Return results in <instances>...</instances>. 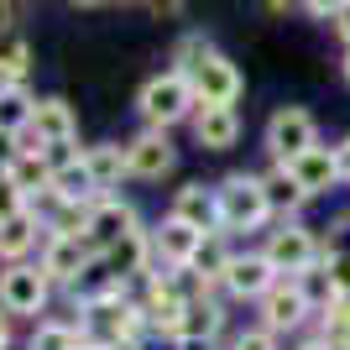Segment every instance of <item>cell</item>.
Returning <instances> with one entry per match:
<instances>
[{"mask_svg": "<svg viewBox=\"0 0 350 350\" xmlns=\"http://www.w3.org/2000/svg\"><path fill=\"white\" fill-rule=\"evenodd\" d=\"M215 189H219V230H230L235 241L241 235H267L278 225L262 173H225Z\"/></svg>", "mask_w": 350, "mask_h": 350, "instance_id": "cell-1", "label": "cell"}, {"mask_svg": "<svg viewBox=\"0 0 350 350\" xmlns=\"http://www.w3.org/2000/svg\"><path fill=\"white\" fill-rule=\"evenodd\" d=\"M193 110H199V94H193L189 73H178V68L152 73L136 89V120H142L146 131H178V126L193 120Z\"/></svg>", "mask_w": 350, "mask_h": 350, "instance_id": "cell-2", "label": "cell"}, {"mask_svg": "<svg viewBox=\"0 0 350 350\" xmlns=\"http://www.w3.org/2000/svg\"><path fill=\"white\" fill-rule=\"evenodd\" d=\"M256 246H262V256L278 267L282 278H304L314 262L329 256V251H324V230H314L308 219H278Z\"/></svg>", "mask_w": 350, "mask_h": 350, "instance_id": "cell-3", "label": "cell"}, {"mask_svg": "<svg viewBox=\"0 0 350 350\" xmlns=\"http://www.w3.org/2000/svg\"><path fill=\"white\" fill-rule=\"evenodd\" d=\"M251 314H256V324H267V329H272V335H282L288 345L319 324V308H314V298L304 293V282H298V278H278L272 288H267V298L251 308Z\"/></svg>", "mask_w": 350, "mask_h": 350, "instance_id": "cell-4", "label": "cell"}, {"mask_svg": "<svg viewBox=\"0 0 350 350\" xmlns=\"http://www.w3.org/2000/svg\"><path fill=\"white\" fill-rule=\"evenodd\" d=\"M53 298H58V288H53V278H47L37 262H11L0 267V308L11 314V319H47L53 314Z\"/></svg>", "mask_w": 350, "mask_h": 350, "instance_id": "cell-5", "label": "cell"}, {"mask_svg": "<svg viewBox=\"0 0 350 350\" xmlns=\"http://www.w3.org/2000/svg\"><path fill=\"white\" fill-rule=\"evenodd\" d=\"M136 298H142V314H146L152 340L173 345V340L189 335V298L173 288V272H167V267H157V272H152V278L136 288Z\"/></svg>", "mask_w": 350, "mask_h": 350, "instance_id": "cell-6", "label": "cell"}, {"mask_svg": "<svg viewBox=\"0 0 350 350\" xmlns=\"http://www.w3.org/2000/svg\"><path fill=\"white\" fill-rule=\"evenodd\" d=\"M308 146H319V120H314V110H304V105H278L262 126L267 162H282V167H288V162L304 157Z\"/></svg>", "mask_w": 350, "mask_h": 350, "instance_id": "cell-7", "label": "cell"}, {"mask_svg": "<svg viewBox=\"0 0 350 350\" xmlns=\"http://www.w3.org/2000/svg\"><path fill=\"white\" fill-rule=\"evenodd\" d=\"M37 267H42L47 278H53V288L68 298V293H79L89 278H94L100 256H94V246L79 241V235H47L42 251H37Z\"/></svg>", "mask_w": 350, "mask_h": 350, "instance_id": "cell-8", "label": "cell"}, {"mask_svg": "<svg viewBox=\"0 0 350 350\" xmlns=\"http://www.w3.org/2000/svg\"><path fill=\"white\" fill-rule=\"evenodd\" d=\"M278 278H282V272L262 256V246H241V251L230 256V267H225V278H219V293H225L230 304L256 308V304L267 298V288H272Z\"/></svg>", "mask_w": 350, "mask_h": 350, "instance_id": "cell-9", "label": "cell"}, {"mask_svg": "<svg viewBox=\"0 0 350 350\" xmlns=\"http://www.w3.org/2000/svg\"><path fill=\"white\" fill-rule=\"evenodd\" d=\"M146 219H142V209L126 199V193H100L94 204H89V246H94V256H105V251L116 246L120 235H131V230H142Z\"/></svg>", "mask_w": 350, "mask_h": 350, "instance_id": "cell-10", "label": "cell"}, {"mask_svg": "<svg viewBox=\"0 0 350 350\" xmlns=\"http://www.w3.org/2000/svg\"><path fill=\"white\" fill-rule=\"evenodd\" d=\"M126 162H131V183H162L173 178L178 167V146H173V131H136L126 136Z\"/></svg>", "mask_w": 350, "mask_h": 350, "instance_id": "cell-11", "label": "cell"}, {"mask_svg": "<svg viewBox=\"0 0 350 350\" xmlns=\"http://www.w3.org/2000/svg\"><path fill=\"white\" fill-rule=\"evenodd\" d=\"M189 84L193 94H199V105H235L241 94H246V79H241V68H235L225 53H209L199 68H189Z\"/></svg>", "mask_w": 350, "mask_h": 350, "instance_id": "cell-12", "label": "cell"}, {"mask_svg": "<svg viewBox=\"0 0 350 350\" xmlns=\"http://www.w3.org/2000/svg\"><path fill=\"white\" fill-rule=\"evenodd\" d=\"M189 131H193L199 152H235V142H241V110L235 105H199Z\"/></svg>", "mask_w": 350, "mask_h": 350, "instance_id": "cell-13", "label": "cell"}, {"mask_svg": "<svg viewBox=\"0 0 350 350\" xmlns=\"http://www.w3.org/2000/svg\"><path fill=\"white\" fill-rule=\"evenodd\" d=\"M209 230H193V225H183V219L162 215L157 225H152V251H157V267H167V272H178V267H193V256H199V241H204Z\"/></svg>", "mask_w": 350, "mask_h": 350, "instance_id": "cell-14", "label": "cell"}, {"mask_svg": "<svg viewBox=\"0 0 350 350\" xmlns=\"http://www.w3.org/2000/svg\"><path fill=\"white\" fill-rule=\"evenodd\" d=\"M288 167H293V178L304 183L308 199H329L335 189H345V183H340V157H335V146H324V142L308 146L304 157L288 162Z\"/></svg>", "mask_w": 350, "mask_h": 350, "instance_id": "cell-15", "label": "cell"}, {"mask_svg": "<svg viewBox=\"0 0 350 350\" xmlns=\"http://www.w3.org/2000/svg\"><path fill=\"white\" fill-rule=\"evenodd\" d=\"M167 215L193 225V230H219V189L215 183H183L167 199Z\"/></svg>", "mask_w": 350, "mask_h": 350, "instance_id": "cell-16", "label": "cell"}, {"mask_svg": "<svg viewBox=\"0 0 350 350\" xmlns=\"http://www.w3.org/2000/svg\"><path fill=\"white\" fill-rule=\"evenodd\" d=\"M47 241V225L37 215H16V219H0V267L11 262H37V251Z\"/></svg>", "mask_w": 350, "mask_h": 350, "instance_id": "cell-17", "label": "cell"}, {"mask_svg": "<svg viewBox=\"0 0 350 350\" xmlns=\"http://www.w3.org/2000/svg\"><path fill=\"white\" fill-rule=\"evenodd\" d=\"M31 131L42 136L47 146L58 142H79V116L63 94H37V110H31Z\"/></svg>", "mask_w": 350, "mask_h": 350, "instance_id": "cell-18", "label": "cell"}, {"mask_svg": "<svg viewBox=\"0 0 350 350\" xmlns=\"http://www.w3.org/2000/svg\"><path fill=\"white\" fill-rule=\"evenodd\" d=\"M262 183H267V199H272V215H278V219H304L308 193H304V183L293 178V167L267 162V167H262Z\"/></svg>", "mask_w": 350, "mask_h": 350, "instance_id": "cell-19", "label": "cell"}, {"mask_svg": "<svg viewBox=\"0 0 350 350\" xmlns=\"http://www.w3.org/2000/svg\"><path fill=\"white\" fill-rule=\"evenodd\" d=\"M84 167L94 173L100 193H116L120 183H131V162H126V142H94V146H84Z\"/></svg>", "mask_w": 350, "mask_h": 350, "instance_id": "cell-20", "label": "cell"}, {"mask_svg": "<svg viewBox=\"0 0 350 350\" xmlns=\"http://www.w3.org/2000/svg\"><path fill=\"white\" fill-rule=\"evenodd\" d=\"M84 324L73 314H47L27 329V350H84Z\"/></svg>", "mask_w": 350, "mask_h": 350, "instance_id": "cell-21", "label": "cell"}, {"mask_svg": "<svg viewBox=\"0 0 350 350\" xmlns=\"http://www.w3.org/2000/svg\"><path fill=\"white\" fill-rule=\"evenodd\" d=\"M189 335L230 340V298H225V293H209V298L189 304Z\"/></svg>", "mask_w": 350, "mask_h": 350, "instance_id": "cell-22", "label": "cell"}, {"mask_svg": "<svg viewBox=\"0 0 350 350\" xmlns=\"http://www.w3.org/2000/svg\"><path fill=\"white\" fill-rule=\"evenodd\" d=\"M235 235L230 230H209L204 241H199V256H193V272H199V278H209L219 288V278H225V267H230V256H235Z\"/></svg>", "mask_w": 350, "mask_h": 350, "instance_id": "cell-23", "label": "cell"}, {"mask_svg": "<svg viewBox=\"0 0 350 350\" xmlns=\"http://www.w3.org/2000/svg\"><path fill=\"white\" fill-rule=\"evenodd\" d=\"M31 110H37V94L27 84H0V136H21L31 126Z\"/></svg>", "mask_w": 350, "mask_h": 350, "instance_id": "cell-24", "label": "cell"}, {"mask_svg": "<svg viewBox=\"0 0 350 350\" xmlns=\"http://www.w3.org/2000/svg\"><path fill=\"white\" fill-rule=\"evenodd\" d=\"M53 193H58V199H73V204L100 199V183H94V173L84 167V152H79L68 167H58V173H53Z\"/></svg>", "mask_w": 350, "mask_h": 350, "instance_id": "cell-25", "label": "cell"}, {"mask_svg": "<svg viewBox=\"0 0 350 350\" xmlns=\"http://www.w3.org/2000/svg\"><path fill=\"white\" fill-rule=\"evenodd\" d=\"M31 73V47L16 31H0V84H27Z\"/></svg>", "mask_w": 350, "mask_h": 350, "instance_id": "cell-26", "label": "cell"}, {"mask_svg": "<svg viewBox=\"0 0 350 350\" xmlns=\"http://www.w3.org/2000/svg\"><path fill=\"white\" fill-rule=\"evenodd\" d=\"M209 53H215V37H209V31H183V37L173 42V68L189 73V68H199Z\"/></svg>", "mask_w": 350, "mask_h": 350, "instance_id": "cell-27", "label": "cell"}, {"mask_svg": "<svg viewBox=\"0 0 350 350\" xmlns=\"http://www.w3.org/2000/svg\"><path fill=\"white\" fill-rule=\"evenodd\" d=\"M225 350H288V340L272 335L267 324H241V329H230V340H225Z\"/></svg>", "mask_w": 350, "mask_h": 350, "instance_id": "cell-28", "label": "cell"}, {"mask_svg": "<svg viewBox=\"0 0 350 350\" xmlns=\"http://www.w3.org/2000/svg\"><path fill=\"white\" fill-rule=\"evenodd\" d=\"M324 251L329 256H350V209H340L329 219V230H324Z\"/></svg>", "mask_w": 350, "mask_h": 350, "instance_id": "cell-29", "label": "cell"}, {"mask_svg": "<svg viewBox=\"0 0 350 350\" xmlns=\"http://www.w3.org/2000/svg\"><path fill=\"white\" fill-rule=\"evenodd\" d=\"M27 209H31V199L16 189L11 178H0V219H16V215H27Z\"/></svg>", "mask_w": 350, "mask_h": 350, "instance_id": "cell-30", "label": "cell"}, {"mask_svg": "<svg viewBox=\"0 0 350 350\" xmlns=\"http://www.w3.org/2000/svg\"><path fill=\"white\" fill-rule=\"evenodd\" d=\"M350 0H304V11L308 16H319V21H329V16H340Z\"/></svg>", "mask_w": 350, "mask_h": 350, "instance_id": "cell-31", "label": "cell"}, {"mask_svg": "<svg viewBox=\"0 0 350 350\" xmlns=\"http://www.w3.org/2000/svg\"><path fill=\"white\" fill-rule=\"evenodd\" d=\"M167 350H225V340H209V335H183V340H173Z\"/></svg>", "mask_w": 350, "mask_h": 350, "instance_id": "cell-32", "label": "cell"}, {"mask_svg": "<svg viewBox=\"0 0 350 350\" xmlns=\"http://www.w3.org/2000/svg\"><path fill=\"white\" fill-rule=\"evenodd\" d=\"M288 350H335V345H329V340H324L319 329H308V335H298V340H293Z\"/></svg>", "mask_w": 350, "mask_h": 350, "instance_id": "cell-33", "label": "cell"}, {"mask_svg": "<svg viewBox=\"0 0 350 350\" xmlns=\"http://www.w3.org/2000/svg\"><path fill=\"white\" fill-rule=\"evenodd\" d=\"M335 157H340V183L350 189V136H340V142H335Z\"/></svg>", "mask_w": 350, "mask_h": 350, "instance_id": "cell-34", "label": "cell"}, {"mask_svg": "<svg viewBox=\"0 0 350 350\" xmlns=\"http://www.w3.org/2000/svg\"><path fill=\"white\" fill-rule=\"evenodd\" d=\"M11 345H16V319L0 308V350H11Z\"/></svg>", "mask_w": 350, "mask_h": 350, "instance_id": "cell-35", "label": "cell"}, {"mask_svg": "<svg viewBox=\"0 0 350 350\" xmlns=\"http://www.w3.org/2000/svg\"><path fill=\"white\" fill-rule=\"evenodd\" d=\"M329 27H335V37H340V42L350 47V5H345L340 16H329Z\"/></svg>", "mask_w": 350, "mask_h": 350, "instance_id": "cell-36", "label": "cell"}, {"mask_svg": "<svg viewBox=\"0 0 350 350\" xmlns=\"http://www.w3.org/2000/svg\"><path fill=\"white\" fill-rule=\"evenodd\" d=\"M340 79H345V84H350V47H345V53H340Z\"/></svg>", "mask_w": 350, "mask_h": 350, "instance_id": "cell-37", "label": "cell"}, {"mask_svg": "<svg viewBox=\"0 0 350 350\" xmlns=\"http://www.w3.org/2000/svg\"><path fill=\"white\" fill-rule=\"evenodd\" d=\"M267 5H272V11H288V5H304V0H267Z\"/></svg>", "mask_w": 350, "mask_h": 350, "instance_id": "cell-38", "label": "cell"}, {"mask_svg": "<svg viewBox=\"0 0 350 350\" xmlns=\"http://www.w3.org/2000/svg\"><path fill=\"white\" fill-rule=\"evenodd\" d=\"M73 5H84V11H94V5H110V0H73Z\"/></svg>", "mask_w": 350, "mask_h": 350, "instance_id": "cell-39", "label": "cell"}, {"mask_svg": "<svg viewBox=\"0 0 350 350\" xmlns=\"http://www.w3.org/2000/svg\"><path fill=\"white\" fill-rule=\"evenodd\" d=\"M152 5H157V11H178V0H152Z\"/></svg>", "mask_w": 350, "mask_h": 350, "instance_id": "cell-40", "label": "cell"}, {"mask_svg": "<svg viewBox=\"0 0 350 350\" xmlns=\"http://www.w3.org/2000/svg\"><path fill=\"white\" fill-rule=\"evenodd\" d=\"M84 350H100V345H84Z\"/></svg>", "mask_w": 350, "mask_h": 350, "instance_id": "cell-41", "label": "cell"}]
</instances>
